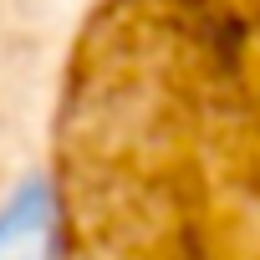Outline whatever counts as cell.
<instances>
[{
    "label": "cell",
    "instance_id": "7a4b0ae2",
    "mask_svg": "<svg viewBox=\"0 0 260 260\" xmlns=\"http://www.w3.org/2000/svg\"><path fill=\"white\" fill-rule=\"evenodd\" d=\"M56 26L46 0H0V153L26 138L31 122L51 127L56 102Z\"/></svg>",
    "mask_w": 260,
    "mask_h": 260
},
{
    "label": "cell",
    "instance_id": "6da1fadb",
    "mask_svg": "<svg viewBox=\"0 0 260 260\" xmlns=\"http://www.w3.org/2000/svg\"><path fill=\"white\" fill-rule=\"evenodd\" d=\"M51 158V260H260V0H92Z\"/></svg>",
    "mask_w": 260,
    "mask_h": 260
},
{
    "label": "cell",
    "instance_id": "3957f363",
    "mask_svg": "<svg viewBox=\"0 0 260 260\" xmlns=\"http://www.w3.org/2000/svg\"><path fill=\"white\" fill-rule=\"evenodd\" d=\"M56 255V189L46 174H26L0 204V260Z\"/></svg>",
    "mask_w": 260,
    "mask_h": 260
}]
</instances>
